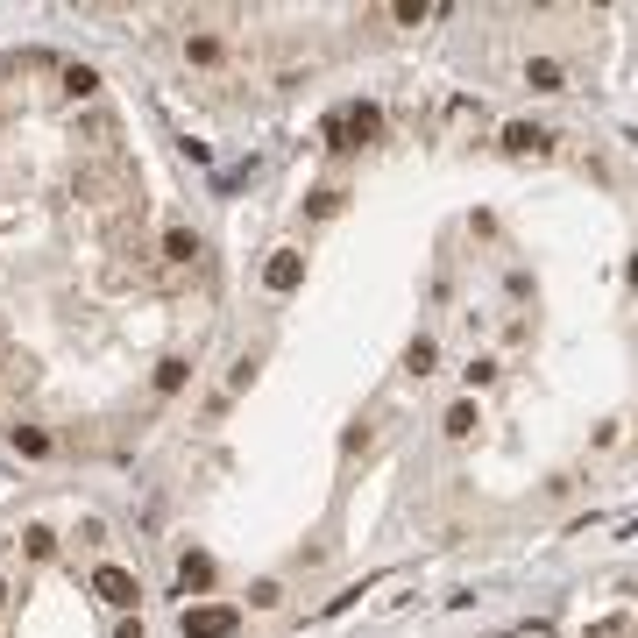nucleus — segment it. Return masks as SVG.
Segmentation results:
<instances>
[{
  "mask_svg": "<svg viewBox=\"0 0 638 638\" xmlns=\"http://www.w3.org/2000/svg\"><path fill=\"white\" fill-rule=\"evenodd\" d=\"M234 624H242V610H234V603H199V610H185V638H234Z\"/></svg>",
  "mask_w": 638,
  "mask_h": 638,
  "instance_id": "f257e3e1",
  "label": "nucleus"
},
{
  "mask_svg": "<svg viewBox=\"0 0 638 638\" xmlns=\"http://www.w3.org/2000/svg\"><path fill=\"white\" fill-rule=\"evenodd\" d=\"M376 128H383V114H376V107H348V114H334V128H327V135H334V149H355V142H369Z\"/></svg>",
  "mask_w": 638,
  "mask_h": 638,
  "instance_id": "f03ea898",
  "label": "nucleus"
},
{
  "mask_svg": "<svg viewBox=\"0 0 638 638\" xmlns=\"http://www.w3.org/2000/svg\"><path fill=\"white\" fill-rule=\"evenodd\" d=\"M93 596H100V603H114V610H135V603H142V589H135V575H128V568H100V575H93Z\"/></svg>",
  "mask_w": 638,
  "mask_h": 638,
  "instance_id": "7ed1b4c3",
  "label": "nucleus"
},
{
  "mask_svg": "<svg viewBox=\"0 0 638 638\" xmlns=\"http://www.w3.org/2000/svg\"><path fill=\"white\" fill-rule=\"evenodd\" d=\"M504 149H511V156H546V149H553V135H546V128H532V121H511V128H504Z\"/></svg>",
  "mask_w": 638,
  "mask_h": 638,
  "instance_id": "20e7f679",
  "label": "nucleus"
},
{
  "mask_svg": "<svg viewBox=\"0 0 638 638\" xmlns=\"http://www.w3.org/2000/svg\"><path fill=\"white\" fill-rule=\"evenodd\" d=\"M263 284H270V291H298V284H305V256H291V249H284V256H270Z\"/></svg>",
  "mask_w": 638,
  "mask_h": 638,
  "instance_id": "39448f33",
  "label": "nucleus"
},
{
  "mask_svg": "<svg viewBox=\"0 0 638 638\" xmlns=\"http://www.w3.org/2000/svg\"><path fill=\"white\" fill-rule=\"evenodd\" d=\"M64 93H71V100H93V93H100V71H93V64H64Z\"/></svg>",
  "mask_w": 638,
  "mask_h": 638,
  "instance_id": "423d86ee",
  "label": "nucleus"
},
{
  "mask_svg": "<svg viewBox=\"0 0 638 638\" xmlns=\"http://www.w3.org/2000/svg\"><path fill=\"white\" fill-rule=\"evenodd\" d=\"M178 589L192 596V589H213V561L206 553H185V568H178Z\"/></svg>",
  "mask_w": 638,
  "mask_h": 638,
  "instance_id": "0eeeda50",
  "label": "nucleus"
},
{
  "mask_svg": "<svg viewBox=\"0 0 638 638\" xmlns=\"http://www.w3.org/2000/svg\"><path fill=\"white\" fill-rule=\"evenodd\" d=\"M525 78H532L539 93H561V64H553V57H532V64H525Z\"/></svg>",
  "mask_w": 638,
  "mask_h": 638,
  "instance_id": "6e6552de",
  "label": "nucleus"
},
{
  "mask_svg": "<svg viewBox=\"0 0 638 638\" xmlns=\"http://www.w3.org/2000/svg\"><path fill=\"white\" fill-rule=\"evenodd\" d=\"M15 454L43 461V454H50V433H43V426H15Z\"/></svg>",
  "mask_w": 638,
  "mask_h": 638,
  "instance_id": "1a4fd4ad",
  "label": "nucleus"
},
{
  "mask_svg": "<svg viewBox=\"0 0 638 638\" xmlns=\"http://www.w3.org/2000/svg\"><path fill=\"white\" fill-rule=\"evenodd\" d=\"M164 256H171V263H192V256H199L192 227H171V234H164Z\"/></svg>",
  "mask_w": 638,
  "mask_h": 638,
  "instance_id": "9d476101",
  "label": "nucleus"
},
{
  "mask_svg": "<svg viewBox=\"0 0 638 638\" xmlns=\"http://www.w3.org/2000/svg\"><path fill=\"white\" fill-rule=\"evenodd\" d=\"M475 426H483V419H475V405H454V412H447V440H468Z\"/></svg>",
  "mask_w": 638,
  "mask_h": 638,
  "instance_id": "9b49d317",
  "label": "nucleus"
},
{
  "mask_svg": "<svg viewBox=\"0 0 638 638\" xmlns=\"http://www.w3.org/2000/svg\"><path fill=\"white\" fill-rule=\"evenodd\" d=\"M22 539H29V561H50V553H57V539H50V532H43V525H29V532H22Z\"/></svg>",
  "mask_w": 638,
  "mask_h": 638,
  "instance_id": "f8f14e48",
  "label": "nucleus"
},
{
  "mask_svg": "<svg viewBox=\"0 0 638 638\" xmlns=\"http://www.w3.org/2000/svg\"><path fill=\"white\" fill-rule=\"evenodd\" d=\"M185 57H192V64H220V43H213V36H192Z\"/></svg>",
  "mask_w": 638,
  "mask_h": 638,
  "instance_id": "ddd939ff",
  "label": "nucleus"
},
{
  "mask_svg": "<svg viewBox=\"0 0 638 638\" xmlns=\"http://www.w3.org/2000/svg\"><path fill=\"white\" fill-rule=\"evenodd\" d=\"M405 369L426 376V369H433V341H412V348H405Z\"/></svg>",
  "mask_w": 638,
  "mask_h": 638,
  "instance_id": "4468645a",
  "label": "nucleus"
},
{
  "mask_svg": "<svg viewBox=\"0 0 638 638\" xmlns=\"http://www.w3.org/2000/svg\"><path fill=\"white\" fill-rule=\"evenodd\" d=\"M305 213H312V220H334V213H341V192H312Z\"/></svg>",
  "mask_w": 638,
  "mask_h": 638,
  "instance_id": "2eb2a0df",
  "label": "nucleus"
},
{
  "mask_svg": "<svg viewBox=\"0 0 638 638\" xmlns=\"http://www.w3.org/2000/svg\"><path fill=\"white\" fill-rule=\"evenodd\" d=\"M178 383H185V355H171L164 369H156V390H178Z\"/></svg>",
  "mask_w": 638,
  "mask_h": 638,
  "instance_id": "dca6fc26",
  "label": "nucleus"
},
{
  "mask_svg": "<svg viewBox=\"0 0 638 638\" xmlns=\"http://www.w3.org/2000/svg\"><path fill=\"white\" fill-rule=\"evenodd\" d=\"M589 638H631V617H603V624H589Z\"/></svg>",
  "mask_w": 638,
  "mask_h": 638,
  "instance_id": "f3484780",
  "label": "nucleus"
},
{
  "mask_svg": "<svg viewBox=\"0 0 638 638\" xmlns=\"http://www.w3.org/2000/svg\"><path fill=\"white\" fill-rule=\"evenodd\" d=\"M249 603H256V610H277V603H284V589H277V582H256V596H249Z\"/></svg>",
  "mask_w": 638,
  "mask_h": 638,
  "instance_id": "a211bd4d",
  "label": "nucleus"
},
{
  "mask_svg": "<svg viewBox=\"0 0 638 638\" xmlns=\"http://www.w3.org/2000/svg\"><path fill=\"white\" fill-rule=\"evenodd\" d=\"M114 638H142V617H128V624H121V631H114Z\"/></svg>",
  "mask_w": 638,
  "mask_h": 638,
  "instance_id": "6ab92c4d",
  "label": "nucleus"
},
{
  "mask_svg": "<svg viewBox=\"0 0 638 638\" xmlns=\"http://www.w3.org/2000/svg\"><path fill=\"white\" fill-rule=\"evenodd\" d=\"M0 610H8V582H0Z\"/></svg>",
  "mask_w": 638,
  "mask_h": 638,
  "instance_id": "aec40b11",
  "label": "nucleus"
},
{
  "mask_svg": "<svg viewBox=\"0 0 638 638\" xmlns=\"http://www.w3.org/2000/svg\"><path fill=\"white\" fill-rule=\"evenodd\" d=\"M631 284H638V256H631Z\"/></svg>",
  "mask_w": 638,
  "mask_h": 638,
  "instance_id": "412c9836",
  "label": "nucleus"
}]
</instances>
